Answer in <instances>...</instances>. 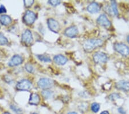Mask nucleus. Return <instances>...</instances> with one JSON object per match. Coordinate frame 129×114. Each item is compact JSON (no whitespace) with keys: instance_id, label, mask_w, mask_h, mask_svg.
I'll return each instance as SVG.
<instances>
[{"instance_id":"obj_5","label":"nucleus","mask_w":129,"mask_h":114,"mask_svg":"<svg viewBox=\"0 0 129 114\" xmlns=\"http://www.w3.org/2000/svg\"><path fill=\"white\" fill-rule=\"evenodd\" d=\"M32 86V83L28 80H22L17 83L16 88L20 90H29Z\"/></svg>"},{"instance_id":"obj_12","label":"nucleus","mask_w":129,"mask_h":114,"mask_svg":"<svg viewBox=\"0 0 129 114\" xmlns=\"http://www.w3.org/2000/svg\"><path fill=\"white\" fill-rule=\"evenodd\" d=\"M53 61L57 65H64L67 62L68 59L62 55H57L54 57Z\"/></svg>"},{"instance_id":"obj_27","label":"nucleus","mask_w":129,"mask_h":114,"mask_svg":"<svg viewBox=\"0 0 129 114\" xmlns=\"http://www.w3.org/2000/svg\"><path fill=\"white\" fill-rule=\"evenodd\" d=\"M6 12H7V10H6L5 7L3 5L0 6V14L5 13Z\"/></svg>"},{"instance_id":"obj_18","label":"nucleus","mask_w":129,"mask_h":114,"mask_svg":"<svg viewBox=\"0 0 129 114\" xmlns=\"http://www.w3.org/2000/svg\"><path fill=\"white\" fill-rule=\"evenodd\" d=\"M10 108L12 111L14 112L16 114H22L23 112H22V110L21 108H20V107H18L17 105H14V104H10Z\"/></svg>"},{"instance_id":"obj_17","label":"nucleus","mask_w":129,"mask_h":114,"mask_svg":"<svg viewBox=\"0 0 129 114\" xmlns=\"http://www.w3.org/2000/svg\"><path fill=\"white\" fill-rule=\"evenodd\" d=\"M42 95L45 99H48L52 97L53 93L52 90L49 89H44L42 91Z\"/></svg>"},{"instance_id":"obj_34","label":"nucleus","mask_w":129,"mask_h":114,"mask_svg":"<svg viewBox=\"0 0 129 114\" xmlns=\"http://www.w3.org/2000/svg\"><path fill=\"white\" fill-rule=\"evenodd\" d=\"M0 28H1V26H0Z\"/></svg>"},{"instance_id":"obj_23","label":"nucleus","mask_w":129,"mask_h":114,"mask_svg":"<svg viewBox=\"0 0 129 114\" xmlns=\"http://www.w3.org/2000/svg\"><path fill=\"white\" fill-rule=\"evenodd\" d=\"M25 67L26 71L30 73H33L35 72V68L30 64H26L25 66Z\"/></svg>"},{"instance_id":"obj_9","label":"nucleus","mask_w":129,"mask_h":114,"mask_svg":"<svg viewBox=\"0 0 129 114\" xmlns=\"http://www.w3.org/2000/svg\"><path fill=\"white\" fill-rule=\"evenodd\" d=\"M97 22L100 26H103L104 27L109 28L111 26V22L108 19L107 16L105 14H101L99 17L98 18Z\"/></svg>"},{"instance_id":"obj_20","label":"nucleus","mask_w":129,"mask_h":114,"mask_svg":"<svg viewBox=\"0 0 129 114\" xmlns=\"http://www.w3.org/2000/svg\"><path fill=\"white\" fill-rule=\"evenodd\" d=\"M8 40L7 38L4 36L3 34L0 33V45H4L7 44Z\"/></svg>"},{"instance_id":"obj_11","label":"nucleus","mask_w":129,"mask_h":114,"mask_svg":"<svg viewBox=\"0 0 129 114\" xmlns=\"http://www.w3.org/2000/svg\"><path fill=\"white\" fill-rule=\"evenodd\" d=\"M64 34L69 38H75L78 34V30L75 26H71L65 30Z\"/></svg>"},{"instance_id":"obj_15","label":"nucleus","mask_w":129,"mask_h":114,"mask_svg":"<svg viewBox=\"0 0 129 114\" xmlns=\"http://www.w3.org/2000/svg\"><path fill=\"white\" fill-rule=\"evenodd\" d=\"M115 86L118 89L129 91V82L126 81H120L116 83Z\"/></svg>"},{"instance_id":"obj_24","label":"nucleus","mask_w":129,"mask_h":114,"mask_svg":"<svg viewBox=\"0 0 129 114\" xmlns=\"http://www.w3.org/2000/svg\"><path fill=\"white\" fill-rule=\"evenodd\" d=\"M33 3H34V1H32V0H29V1H26V0H25V1H24V5L26 8L30 7L31 6L33 5Z\"/></svg>"},{"instance_id":"obj_26","label":"nucleus","mask_w":129,"mask_h":114,"mask_svg":"<svg viewBox=\"0 0 129 114\" xmlns=\"http://www.w3.org/2000/svg\"><path fill=\"white\" fill-rule=\"evenodd\" d=\"M110 99H112V100H116V99L119 98V96L118 94H116V93H113L111 95H110Z\"/></svg>"},{"instance_id":"obj_21","label":"nucleus","mask_w":129,"mask_h":114,"mask_svg":"<svg viewBox=\"0 0 129 114\" xmlns=\"http://www.w3.org/2000/svg\"><path fill=\"white\" fill-rule=\"evenodd\" d=\"M111 8L112 10H113L114 14L115 16H118V10L117 8V5H116V3L115 1H112L111 2Z\"/></svg>"},{"instance_id":"obj_29","label":"nucleus","mask_w":129,"mask_h":114,"mask_svg":"<svg viewBox=\"0 0 129 114\" xmlns=\"http://www.w3.org/2000/svg\"><path fill=\"white\" fill-rule=\"evenodd\" d=\"M101 114H110V113H109V112L107 111H104L103 112H102Z\"/></svg>"},{"instance_id":"obj_1","label":"nucleus","mask_w":129,"mask_h":114,"mask_svg":"<svg viewBox=\"0 0 129 114\" xmlns=\"http://www.w3.org/2000/svg\"><path fill=\"white\" fill-rule=\"evenodd\" d=\"M103 44V41L101 39H89L85 41L83 44V48L84 50L87 52H90L96 48H98Z\"/></svg>"},{"instance_id":"obj_10","label":"nucleus","mask_w":129,"mask_h":114,"mask_svg":"<svg viewBox=\"0 0 129 114\" xmlns=\"http://www.w3.org/2000/svg\"><path fill=\"white\" fill-rule=\"evenodd\" d=\"M22 62H23L22 57H21L20 55H15L10 60L9 63H8V65L9 66H11V67H13V66H17L21 65Z\"/></svg>"},{"instance_id":"obj_8","label":"nucleus","mask_w":129,"mask_h":114,"mask_svg":"<svg viewBox=\"0 0 129 114\" xmlns=\"http://www.w3.org/2000/svg\"><path fill=\"white\" fill-rule=\"evenodd\" d=\"M22 41L27 45L30 44L33 42L32 34L29 30H26L22 34Z\"/></svg>"},{"instance_id":"obj_19","label":"nucleus","mask_w":129,"mask_h":114,"mask_svg":"<svg viewBox=\"0 0 129 114\" xmlns=\"http://www.w3.org/2000/svg\"><path fill=\"white\" fill-rule=\"evenodd\" d=\"M37 58L40 60V61H42L44 62H51V59L47 55H37Z\"/></svg>"},{"instance_id":"obj_28","label":"nucleus","mask_w":129,"mask_h":114,"mask_svg":"<svg viewBox=\"0 0 129 114\" xmlns=\"http://www.w3.org/2000/svg\"><path fill=\"white\" fill-rule=\"evenodd\" d=\"M118 111H119V112H120V113H122V114H126L125 111H124L123 109L122 108H119L118 109Z\"/></svg>"},{"instance_id":"obj_22","label":"nucleus","mask_w":129,"mask_h":114,"mask_svg":"<svg viewBox=\"0 0 129 114\" xmlns=\"http://www.w3.org/2000/svg\"><path fill=\"white\" fill-rule=\"evenodd\" d=\"M91 109L93 112L96 113L99 111L100 105L97 103H93V104H92V105H91Z\"/></svg>"},{"instance_id":"obj_30","label":"nucleus","mask_w":129,"mask_h":114,"mask_svg":"<svg viewBox=\"0 0 129 114\" xmlns=\"http://www.w3.org/2000/svg\"><path fill=\"white\" fill-rule=\"evenodd\" d=\"M67 114H78L75 112H68Z\"/></svg>"},{"instance_id":"obj_33","label":"nucleus","mask_w":129,"mask_h":114,"mask_svg":"<svg viewBox=\"0 0 129 114\" xmlns=\"http://www.w3.org/2000/svg\"><path fill=\"white\" fill-rule=\"evenodd\" d=\"M32 114H38V113H33Z\"/></svg>"},{"instance_id":"obj_32","label":"nucleus","mask_w":129,"mask_h":114,"mask_svg":"<svg viewBox=\"0 0 129 114\" xmlns=\"http://www.w3.org/2000/svg\"><path fill=\"white\" fill-rule=\"evenodd\" d=\"M127 41L129 43V35L127 36Z\"/></svg>"},{"instance_id":"obj_14","label":"nucleus","mask_w":129,"mask_h":114,"mask_svg":"<svg viewBox=\"0 0 129 114\" xmlns=\"http://www.w3.org/2000/svg\"><path fill=\"white\" fill-rule=\"evenodd\" d=\"M40 97L38 94L33 93L30 95L29 100V103L30 105H37L40 103Z\"/></svg>"},{"instance_id":"obj_13","label":"nucleus","mask_w":129,"mask_h":114,"mask_svg":"<svg viewBox=\"0 0 129 114\" xmlns=\"http://www.w3.org/2000/svg\"><path fill=\"white\" fill-rule=\"evenodd\" d=\"M100 9H101V8L99 4L95 2L91 3L87 7V10L91 13H98L100 11Z\"/></svg>"},{"instance_id":"obj_31","label":"nucleus","mask_w":129,"mask_h":114,"mask_svg":"<svg viewBox=\"0 0 129 114\" xmlns=\"http://www.w3.org/2000/svg\"><path fill=\"white\" fill-rule=\"evenodd\" d=\"M3 114H10L9 112H4Z\"/></svg>"},{"instance_id":"obj_2","label":"nucleus","mask_w":129,"mask_h":114,"mask_svg":"<svg viewBox=\"0 0 129 114\" xmlns=\"http://www.w3.org/2000/svg\"><path fill=\"white\" fill-rule=\"evenodd\" d=\"M114 49L123 56H127L129 55V47L126 44L122 43H116L114 44Z\"/></svg>"},{"instance_id":"obj_3","label":"nucleus","mask_w":129,"mask_h":114,"mask_svg":"<svg viewBox=\"0 0 129 114\" xmlns=\"http://www.w3.org/2000/svg\"><path fill=\"white\" fill-rule=\"evenodd\" d=\"M36 19V15L34 12L30 10H27L25 13L23 20L24 22L27 25H32L34 23Z\"/></svg>"},{"instance_id":"obj_25","label":"nucleus","mask_w":129,"mask_h":114,"mask_svg":"<svg viewBox=\"0 0 129 114\" xmlns=\"http://www.w3.org/2000/svg\"><path fill=\"white\" fill-rule=\"evenodd\" d=\"M49 3L52 6H57L60 4V1H58V0H56V1H55V0H52V1H49Z\"/></svg>"},{"instance_id":"obj_4","label":"nucleus","mask_w":129,"mask_h":114,"mask_svg":"<svg viewBox=\"0 0 129 114\" xmlns=\"http://www.w3.org/2000/svg\"><path fill=\"white\" fill-rule=\"evenodd\" d=\"M38 86L40 88L43 89H48L53 85V81L49 78H40L37 82Z\"/></svg>"},{"instance_id":"obj_6","label":"nucleus","mask_w":129,"mask_h":114,"mask_svg":"<svg viewBox=\"0 0 129 114\" xmlns=\"http://www.w3.org/2000/svg\"><path fill=\"white\" fill-rule=\"evenodd\" d=\"M93 61L96 63H103L107 61L108 57L105 53L97 52L93 55Z\"/></svg>"},{"instance_id":"obj_7","label":"nucleus","mask_w":129,"mask_h":114,"mask_svg":"<svg viewBox=\"0 0 129 114\" xmlns=\"http://www.w3.org/2000/svg\"><path fill=\"white\" fill-rule=\"evenodd\" d=\"M47 23L50 30L55 33H58L60 30V26L57 20L53 18H48Z\"/></svg>"},{"instance_id":"obj_16","label":"nucleus","mask_w":129,"mask_h":114,"mask_svg":"<svg viewBox=\"0 0 129 114\" xmlns=\"http://www.w3.org/2000/svg\"><path fill=\"white\" fill-rule=\"evenodd\" d=\"M12 22V18L10 16L4 14L0 17V23L3 26H8Z\"/></svg>"}]
</instances>
